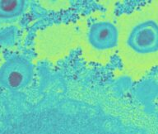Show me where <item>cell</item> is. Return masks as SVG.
Masks as SVG:
<instances>
[{
	"mask_svg": "<svg viewBox=\"0 0 158 134\" xmlns=\"http://www.w3.org/2000/svg\"><path fill=\"white\" fill-rule=\"evenodd\" d=\"M118 56L126 74L140 79L158 65V1L117 17Z\"/></svg>",
	"mask_w": 158,
	"mask_h": 134,
	"instance_id": "6da1fadb",
	"label": "cell"
},
{
	"mask_svg": "<svg viewBox=\"0 0 158 134\" xmlns=\"http://www.w3.org/2000/svg\"><path fill=\"white\" fill-rule=\"evenodd\" d=\"M75 24L85 60L101 65L108 64L118 47V27L113 11L91 12Z\"/></svg>",
	"mask_w": 158,
	"mask_h": 134,
	"instance_id": "7a4b0ae2",
	"label": "cell"
},
{
	"mask_svg": "<svg viewBox=\"0 0 158 134\" xmlns=\"http://www.w3.org/2000/svg\"><path fill=\"white\" fill-rule=\"evenodd\" d=\"M79 46L76 24L63 23L47 27L36 37L35 47L41 59L56 62Z\"/></svg>",
	"mask_w": 158,
	"mask_h": 134,
	"instance_id": "3957f363",
	"label": "cell"
},
{
	"mask_svg": "<svg viewBox=\"0 0 158 134\" xmlns=\"http://www.w3.org/2000/svg\"><path fill=\"white\" fill-rule=\"evenodd\" d=\"M34 75V65L23 56H12L0 67V84L9 89L27 86Z\"/></svg>",
	"mask_w": 158,
	"mask_h": 134,
	"instance_id": "277c9868",
	"label": "cell"
},
{
	"mask_svg": "<svg viewBox=\"0 0 158 134\" xmlns=\"http://www.w3.org/2000/svg\"><path fill=\"white\" fill-rule=\"evenodd\" d=\"M27 7L23 0H0V19H14L22 16Z\"/></svg>",
	"mask_w": 158,
	"mask_h": 134,
	"instance_id": "5b68a950",
	"label": "cell"
},
{
	"mask_svg": "<svg viewBox=\"0 0 158 134\" xmlns=\"http://www.w3.org/2000/svg\"><path fill=\"white\" fill-rule=\"evenodd\" d=\"M45 4H46L47 8H49V9H63V8H65L68 7V4H69V2L67 1H64V2H49L47 1L45 2Z\"/></svg>",
	"mask_w": 158,
	"mask_h": 134,
	"instance_id": "8992f818",
	"label": "cell"
}]
</instances>
